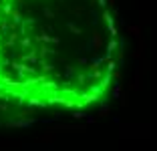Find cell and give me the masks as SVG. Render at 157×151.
I'll list each match as a JSON object with an SVG mask.
<instances>
[{
  "mask_svg": "<svg viewBox=\"0 0 157 151\" xmlns=\"http://www.w3.org/2000/svg\"><path fill=\"white\" fill-rule=\"evenodd\" d=\"M123 41L111 0H0V101L89 111L119 77Z\"/></svg>",
  "mask_w": 157,
  "mask_h": 151,
  "instance_id": "obj_1",
  "label": "cell"
}]
</instances>
